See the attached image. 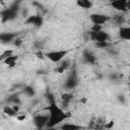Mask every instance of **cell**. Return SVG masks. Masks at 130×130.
Here are the masks:
<instances>
[{
  "instance_id": "1",
  "label": "cell",
  "mask_w": 130,
  "mask_h": 130,
  "mask_svg": "<svg viewBox=\"0 0 130 130\" xmlns=\"http://www.w3.org/2000/svg\"><path fill=\"white\" fill-rule=\"evenodd\" d=\"M46 111L49 114V122L47 125L48 128H55L57 125H60L70 116L62 108H60L56 104V102L49 104L46 107Z\"/></svg>"
},
{
  "instance_id": "2",
  "label": "cell",
  "mask_w": 130,
  "mask_h": 130,
  "mask_svg": "<svg viewBox=\"0 0 130 130\" xmlns=\"http://www.w3.org/2000/svg\"><path fill=\"white\" fill-rule=\"evenodd\" d=\"M67 54H68L67 50H58V51H51L46 53V57L54 63H60L61 61H63V59Z\"/></svg>"
},
{
  "instance_id": "3",
  "label": "cell",
  "mask_w": 130,
  "mask_h": 130,
  "mask_svg": "<svg viewBox=\"0 0 130 130\" xmlns=\"http://www.w3.org/2000/svg\"><path fill=\"white\" fill-rule=\"evenodd\" d=\"M49 122V114H38L32 118V123L37 127V129L46 128Z\"/></svg>"
},
{
  "instance_id": "4",
  "label": "cell",
  "mask_w": 130,
  "mask_h": 130,
  "mask_svg": "<svg viewBox=\"0 0 130 130\" xmlns=\"http://www.w3.org/2000/svg\"><path fill=\"white\" fill-rule=\"evenodd\" d=\"M17 12H18V7L16 5L14 6H11L9 8H6V9H3L1 11V18H2V21H6V20H11V19H14L17 15Z\"/></svg>"
},
{
  "instance_id": "5",
  "label": "cell",
  "mask_w": 130,
  "mask_h": 130,
  "mask_svg": "<svg viewBox=\"0 0 130 130\" xmlns=\"http://www.w3.org/2000/svg\"><path fill=\"white\" fill-rule=\"evenodd\" d=\"M89 19L92 22V24L103 25L107 21H109L111 19V17L107 14H104V13H91L89 15Z\"/></svg>"
},
{
  "instance_id": "6",
  "label": "cell",
  "mask_w": 130,
  "mask_h": 130,
  "mask_svg": "<svg viewBox=\"0 0 130 130\" xmlns=\"http://www.w3.org/2000/svg\"><path fill=\"white\" fill-rule=\"evenodd\" d=\"M111 6L119 12H127L130 9V1L126 0H115L111 1Z\"/></svg>"
},
{
  "instance_id": "7",
  "label": "cell",
  "mask_w": 130,
  "mask_h": 130,
  "mask_svg": "<svg viewBox=\"0 0 130 130\" xmlns=\"http://www.w3.org/2000/svg\"><path fill=\"white\" fill-rule=\"evenodd\" d=\"M89 38L91 41L94 43H103V42H109L110 37L108 32L101 30V31H90L89 32Z\"/></svg>"
},
{
  "instance_id": "8",
  "label": "cell",
  "mask_w": 130,
  "mask_h": 130,
  "mask_svg": "<svg viewBox=\"0 0 130 130\" xmlns=\"http://www.w3.org/2000/svg\"><path fill=\"white\" fill-rule=\"evenodd\" d=\"M78 84V78H77V75H76V72H71L68 77L66 78L65 82H64V87L68 90H71L73 88H75Z\"/></svg>"
},
{
  "instance_id": "9",
  "label": "cell",
  "mask_w": 130,
  "mask_h": 130,
  "mask_svg": "<svg viewBox=\"0 0 130 130\" xmlns=\"http://www.w3.org/2000/svg\"><path fill=\"white\" fill-rule=\"evenodd\" d=\"M18 37L16 32H2L0 35V41L2 44H9L14 42V40Z\"/></svg>"
},
{
  "instance_id": "10",
  "label": "cell",
  "mask_w": 130,
  "mask_h": 130,
  "mask_svg": "<svg viewBox=\"0 0 130 130\" xmlns=\"http://www.w3.org/2000/svg\"><path fill=\"white\" fill-rule=\"evenodd\" d=\"M26 23L32 24L35 26H41L43 23V17L41 15H30L26 19Z\"/></svg>"
},
{
  "instance_id": "11",
  "label": "cell",
  "mask_w": 130,
  "mask_h": 130,
  "mask_svg": "<svg viewBox=\"0 0 130 130\" xmlns=\"http://www.w3.org/2000/svg\"><path fill=\"white\" fill-rule=\"evenodd\" d=\"M82 59L87 64H94L95 61H96L95 56L90 51H83V53H82Z\"/></svg>"
},
{
  "instance_id": "12",
  "label": "cell",
  "mask_w": 130,
  "mask_h": 130,
  "mask_svg": "<svg viewBox=\"0 0 130 130\" xmlns=\"http://www.w3.org/2000/svg\"><path fill=\"white\" fill-rule=\"evenodd\" d=\"M84 129L82 126L75 124V123H67L64 122L63 124L60 125V130H82Z\"/></svg>"
},
{
  "instance_id": "13",
  "label": "cell",
  "mask_w": 130,
  "mask_h": 130,
  "mask_svg": "<svg viewBox=\"0 0 130 130\" xmlns=\"http://www.w3.org/2000/svg\"><path fill=\"white\" fill-rule=\"evenodd\" d=\"M119 36L123 40L130 41V26H121L119 29Z\"/></svg>"
},
{
  "instance_id": "14",
  "label": "cell",
  "mask_w": 130,
  "mask_h": 130,
  "mask_svg": "<svg viewBox=\"0 0 130 130\" xmlns=\"http://www.w3.org/2000/svg\"><path fill=\"white\" fill-rule=\"evenodd\" d=\"M73 94L71 93V92H69V91H66V92H64L62 95H61V100H62V105H63V107L64 108H67L68 107V105L70 104V102L73 100Z\"/></svg>"
},
{
  "instance_id": "15",
  "label": "cell",
  "mask_w": 130,
  "mask_h": 130,
  "mask_svg": "<svg viewBox=\"0 0 130 130\" xmlns=\"http://www.w3.org/2000/svg\"><path fill=\"white\" fill-rule=\"evenodd\" d=\"M69 67H70V60H68V59L63 60V61H61L60 65H58V67L56 68V72L57 73H64Z\"/></svg>"
},
{
  "instance_id": "16",
  "label": "cell",
  "mask_w": 130,
  "mask_h": 130,
  "mask_svg": "<svg viewBox=\"0 0 130 130\" xmlns=\"http://www.w3.org/2000/svg\"><path fill=\"white\" fill-rule=\"evenodd\" d=\"M17 60H18V56H17V55H11L10 57L6 58V59L3 61V63L6 64L8 67L12 68V67H14V66L16 65V61H17Z\"/></svg>"
},
{
  "instance_id": "17",
  "label": "cell",
  "mask_w": 130,
  "mask_h": 130,
  "mask_svg": "<svg viewBox=\"0 0 130 130\" xmlns=\"http://www.w3.org/2000/svg\"><path fill=\"white\" fill-rule=\"evenodd\" d=\"M76 3H77V5L79 7L83 8V9H89L92 6V2L88 1V0H78Z\"/></svg>"
},
{
  "instance_id": "18",
  "label": "cell",
  "mask_w": 130,
  "mask_h": 130,
  "mask_svg": "<svg viewBox=\"0 0 130 130\" xmlns=\"http://www.w3.org/2000/svg\"><path fill=\"white\" fill-rule=\"evenodd\" d=\"M114 22L117 24V25H122L125 23V16H123L122 14H117V15H114L113 17H111Z\"/></svg>"
},
{
  "instance_id": "19",
  "label": "cell",
  "mask_w": 130,
  "mask_h": 130,
  "mask_svg": "<svg viewBox=\"0 0 130 130\" xmlns=\"http://www.w3.org/2000/svg\"><path fill=\"white\" fill-rule=\"evenodd\" d=\"M3 112H4V114H6L8 116H15V115H17L12 106H4Z\"/></svg>"
},
{
  "instance_id": "20",
  "label": "cell",
  "mask_w": 130,
  "mask_h": 130,
  "mask_svg": "<svg viewBox=\"0 0 130 130\" xmlns=\"http://www.w3.org/2000/svg\"><path fill=\"white\" fill-rule=\"evenodd\" d=\"M23 93H24L25 95H27V96L31 98V96H34V95L36 94V91H35L34 87H31V86L27 85V86H25V87L23 88Z\"/></svg>"
},
{
  "instance_id": "21",
  "label": "cell",
  "mask_w": 130,
  "mask_h": 130,
  "mask_svg": "<svg viewBox=\"0 0 130 130\" xmlns=\"http://www.w3.org/2000/svg\"><path fill=\"white\" fill-rule=\"evenodd\" d=\"M8 103L12 104V106H13V105H18V106H19V104H20V99H19V96H18L17 94H13V95H11V96L8 99Z\"/></svg>"
},
{
  "instance_id": "22",
  "label": "cell",
  "mask_w": 130,
  "mask_h": 130,
  "mask_svg": "<svg viewBox=\"0 0 130 130\" xmlns=\"http://www.w3.org/2000/svg\"><path fill=\"white\" fill-rule=\"evenodd\" d=\"M11 55H13V51L12 50H5L4 52H2V54H1V56H0V60L3 62L6 58H8V57H10Z\"/></svg>"
},
{
  "instance_id": "23",
  "label": "cell",
  "mask_w": 130,
  "mask_h": 130,
  "mask_svg": "<svg viewBox=\"0 0 130 130\" xmlns=\"http://www.w3.org/2000/svg\"><path fill=\"white\" fill-rule=\"evenodd\" d=\"M95 44V47L100 48V49H106L110 46L109 42H103V43H94Z\"/></svg>"
},
{
  "instance_id": "24",
  "label": "cell",
  "mask_w": 130,
  "mask_h": 130,
  "mask_svg": "<svg viewBox=\"0 0 130 130\" xmlns=\"http://www.w3.org/2000/svg\"><path fill=\"white\" fill-rule=\"evenodd\" d=\"M101 30H103V25L92 24V26H91V31H101Z\"/></svg>"
},
{
  "instance_id": "25",
  "label": "cell",
  "mask_w": 130,
  "mask_h": 130,
  "mask_svg": "<svg viewBox=\"0 0 130 130\" xmlns=\"http://www.w3.org/2000/svg\"><path fill=\"white\" fill-rule=\"evenodd\" d=\"M22 42H23V41H22L20 38H18V37H17V38L14 40L13 44H14V46H16V47H20V46L22 45Z\"/></svg>"
},
{
  "instance_id": "26",
  "label": "cell",
  "mask_w": 130,
  "mask_h": 130,
  "mask_svg": "<svg viewBox=\"0 0 130 130\" xmlns=\"http://www.w3.org/2000/svg\"><path fill=\"white\" fill-rule=\"evenodd\" d=\"M114 126V121H109V122H107L106 123V126H105V130L107 129V130H110V129H112V127Z\"/></svg>"
},
{
  "instance_id": "27",
  "label": "cell",
  "mask_w": 130,
  "mask_h": 130,
  "mask_svg": "<svg viewBox=\"0 0 130 130\" xmlns=\"http://www.w3.org/2000/svg\"><path fill=\"white\" fill-rule=\"evenodd\" d=\"M111 78L112 79H118L119 78V75L117 73H113V74H111Z\"/></svg>"
},
{
  "instance_id": "28",
  "label": "cell",
  "mask_w": 130,
  "mask_h": 130,
  "mask_svg": "<svg viewBox=\"0 0 130 130\" xmlns=\"http://www.w3.org/2000/svg\"><path fill=\"white\" fill-rule=\"evenodd\" d=\"M16 118H17V120H18V121H23V120L25 119V115H21V116H17Z\"/></svg>"
},
{
  "instance_id": "29",
  "label": "cell",
  "mask_w": 130,
  "mask_h": 130,
  "mask_svg": "<svg viewBox=\"0 0 130 130\" xmlns=\"http://www.w3.org/2000/svg\"><path fill=\"white\" fill-rule=\"evenodd\" d=\"M37 55H38V57H39V58H41V59H44V54H43L42 52H40V51H39V52L37 53Z\"/></svg>"
},
{
  "instance_id": "30",
  "label": "cell",
  "mask_w": 130,
  "mask_h": 130,
  "mask_svg": "<svg viewBox=\"0 0 130 130\" xmlns=\"http://www.w3.org/2000/svg\"><path fill=\"white\" fill-rule=\"evenodd\" d=\"M118 99H119V101H120L121 103H124V102H125V99H124V96H123V95H119V98H118Z\"/></svg>"
},
{
  "instance_id": "31",
  "label": "cell",
  "mask_w": 130,
  "mask_h": 130,
  "mask_svg": "<svg viewBox=\"0 0 130 130\" xmlns=\"http://www.w3.org/2000/svg\"><path fill=\"white\" fill-rule=\"evenodd\" d=\"M37 130H57V129H55V128H48V127H46V128H42V129H37Z\"/></svg>"
}]
</instances>
